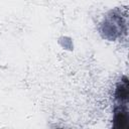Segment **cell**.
<instances>
[{"label": "cell", "instance_id": "1", "mask_svg": "<svg viewBox=\"0 0 129 129\" xmlns=\"http://www.w3.org/2000/svg\"><path fill=\"white\" fill-rule=\"evenodd\" d=\"M124 105H121V107L117 108L115 110V116H114V127L116 128H126L128 126V114L126 107H123Z\"/></svg>", "mask_w": 129, "mask_h": 129}, {"label": "cell", "instance_id": "2", "mask_svg": "<svg viewBox=\"0 0 129 129\" xmlns=\"http://www.w3.org/2000/svg\"><path fill=\"white\" fill-rule=\"evenodd\" d=\"M115 98L119 102L120 105H125L127 103V99H128V82H127V79L125 77L117 85L116 92H115Z\"/></svg>", "mask_w": 129, "mask_h": 129}]
</instances>
